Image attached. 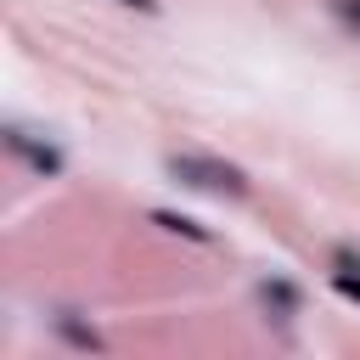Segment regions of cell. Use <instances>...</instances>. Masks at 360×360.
I'll return each mask as SVG.
<instances>
[{"instance_id":"obj_5","label":"cell","mask_w":360,"mask_h":360,"mask_svg":"<svg viewBox=\"0 0 360 360\" xmlns=\"http://www.w3.org/2000/svg\"><path fill=\"white\" fill-rule=\"evenodd\" d=\"M56 332H62L73 349H101V338H96L90 326H79V321H73V309H62V315H56Z\"/></svg>"},{"instance_id":"obj_6","label":"cell","mask_w":360,"mask_h":360,"mask_svg":"<svg viewBox=\"0 0 360 360\" xmlns=\"http://www.w3.org/2000/svg\"><path fill=\"white\" fill-rule=\"evenodd\" d=\"M332 287H338L349 304H360V270H332Z\"/></svg>"},{"instance_id":"obj_7","label":"cell","mask_w":360,"mask_h":360,"mask_svg":"<svg viewBox=\"0 0 360 360\" xmlns=\"http://www.w3.org/2000/svg\"><path fill=\"white\" fill-rule=\"evenodd\" d=\"M338 11H343V17L354 22V28H360V0H338Z\"/></svg>"},{"instance_id":"obj_8","label":"cell","mask_w":360,"mask_h":360,"mask_svg":"<svg viewBox=\"0 0 360 360\" xmlns=\"http://www.w3.org/2000/svg\"><path fill=\"white\" fill-rule=\"evenodd\" d=\"M118 6H135V11H146V17L158 11V0H118Z\"/></svg>"},{"instance_id":"obj_3","label":"cell","mask_w":360,"mask_h":360,"mask_svg":"<svg viewBox=\"0 0 360 360\" xmlns=\"http://www.w3.org/2000/svg\"><path fill=\"white\" fill-rule=\"evenodd\" d=\"M259 304H264V309H270L276 321H292L304 298H298V287H292V281H281V276H270V281H259Z\"/></svg>"},{"instance_id":"obj_4","label":"cell","mask_w":360,"mask_h":360,"mask_svg":"<svg viewBox=\"0 0 360 360\" xmlns=\"http://www.w3.org/2000/svg\"><path fill=\"white\" fill-rule=\"evenodd\" d=\"M152 225H163L169 236H186V242H214V231L208 225H197V219H186V214H169V208H152Z\"/></svg>"},{"instance_id":"obj_1","label":"cell","mask_w":360,"mask_h":360,"mask_svg":"<svg viewBox=\"0 0 360 360\" xmlns=\"http://www.w3.org/2000/svg\"><path fill=\"white\" fill-rule=\"evenodd\" d=\"M169 180L174 186H191V191H208V197H248V174L225 158H208V152H169L163 158Z\"/></svg>"},{"instance_id":"obj_2","label":"cell","mask_w":360,"mask_h":360,"mask_svg":"<svg viewBox=\"0 0 360 360\" xmlns=\"http://www.w3.org/2000/svg\"><path fill=\"white\" fill-rule=\"evenodd\" d=\"M6 152H11V158H22V163H28V169H34L39 180L62 174V152H56L51 141H34V135H28L22 124H6Z\"/></svg>"}]
</instances>
